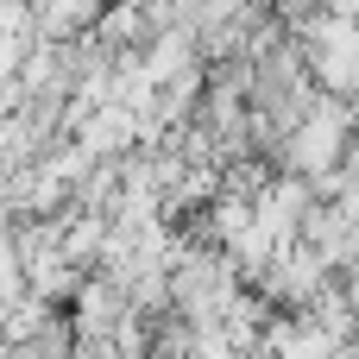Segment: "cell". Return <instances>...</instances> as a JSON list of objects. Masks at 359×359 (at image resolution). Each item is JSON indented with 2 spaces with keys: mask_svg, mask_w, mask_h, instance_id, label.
<instances>
[{
  "mask_svg": "<svg viewBox=\"0 0 359 359\" xmlns=\"http://www.w3.org/2000/svg\"><path fill=\"white\" fill-rule=\"evenodd\" d=\"M303 50H309V76H316L328 95L359 101V19L322 13V19L303 32Z\"/></svg>",
  "mask_w": 359,
  "mask_h": 359,
  "instance_id": "obj_2",
  "label": "cell"
},
{
  "mask_svg": "<svg viewBox=\"0 0 359 359\" xmlns=\"http://www.w3.org/2000/svg\"><path fill=\"white\" fill-rule=\"evenodd\" d=\"M347 151H353V101L347 95H316L309 101V114L290 126V139H284V151H278V164L284 170H303V177H328V170H341L347 164Z\"/></svg>",
  "mask_w": 359,
  "mask_h": 359,
  "instance_id": "obj_1",
  "label": "cell"
}]
</instances>
